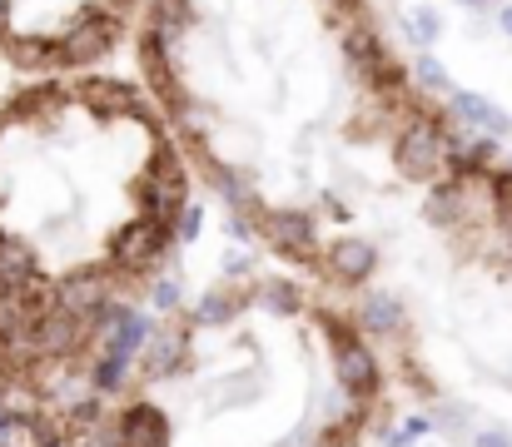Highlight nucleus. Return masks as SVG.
I'll return each mask as SVG.
<instances>
[{
	"instance_id": "f257e3e1",
	"label": "nucleus",
	"mask_w": 512,
	"mask_h": 447,
	"mask_svg": "<svg viewBox=\"0 0 512 447\" xmlns=\"http://www.w3.org/2000/svg\"><path fill=\"white\" fill-rule=\"evenodd\" d=\"M448 125L438 115H413L398 140H393V169L408 179V184H433L443 174V159H448Z\"/></svg>"
},
{
	"instance_id": "f03ea898",
	"label": "nucleus",
	"mask_w": 512,
	"mask_h": 447,
	"mask_svg": "<svg viewBox=\"0 0 512 447\" xmlns=\"http://www.w3.org/2000/svg\"><path fill=\"white\" fill-rule=\"evenodd\" d=\"M135 199H140V209H145L150 219H160V224H170L174 214L189 204V169H184V159H179L170 145H160L150 154L145 174L135 179Z\"/></svg>"
},
{
	"instance_id": "7ed1b4c3",
	"label": "nucleus",
	"mask_w": 512,
	"mask_h": 447,
	"mask_svg": "<svg viewBox=\"0 0 512 447\" xmlns=\"http://www.w3.org/2000/svg\"><path fill=\"white\" fill-rule=\"evenodd\" d=\"M170 244H174L170 224L140 214V219H130L125 229H115V239H110V274H130V279L155 274V269L165 264Z\"/></svg>"
},
{
	"instance_id": "20e7f679",
	"label": "nucleus",
	"mask_w": 512,
	"mask_h": 447,
	"mask_svg": "<svg viewBox=\"0 0 512 447\" xmlns=\"http://www.w3.org/2000/svg\"><path fill=\"white\" fill-rule=\"evenodd\" d=\"M115 45H120V15H115V10H100V5H85V10L65 25V35L55 40L60 65H70V70L100 65Z\"/></svg>"
},
{
	"instance_id": "39448f33",
	"label": "nucleus",
	"mask_w": 512,
	"mask_h": 447,
	"mask_svg": "<svg viewBox=\"0 0 512 447\" xmlns=\"http://www.w3.org/2000/svg\"><path fill=\"white\" fill-rule=\"evenodd\" d=\"M329 338H334V378H339V388L348 398L368 403L378 393V383H383V368H378L368 338H358L353 328H343L339 318H329Z\"/></svg>"
},
{
	"instance_id": "423d86ee",
	"label": "nucleus",
	"mask_w": 512,
	"mask_h": 447,
	"mask_svg": "<svg viewBox=\"0 0 512 447\" xmlns=\"http://www.w3.org/2000/svg\"><path fill=\"white\" fill-rule=\"evenodd\" d=\"M264 244L289 264H319V224L304 209H259Z\"/></svg>"
},
{
	"instance_id": "0eeeda50",
	"label": "nucleus",
	"mask_w": 512,
	"mask_h": 447,
	"mask_svg": "<svg viewBox=\"0 0 512 447\" xmlns=\"http://www.w3.org/2000/svg\"><path fill=\"white\" fill-rule=\"evenodd\" d=\"M90 343V323L85 318H70L60 308H40L35 323H30V358H45V363H65L75 358L80 348Z\"/></svg>"
},
{
	"instance_id": "6e6552de",
	"label": "nucleus",
	"mask_w": 512,
	"mask_h": 447,
	"mask_svg": "<svg viewBox=\"0 0 512 447\" xmlns=\"http://www.w3.org/2000/svg\"><path fill=\"white\" fill-rule=\"evenodd\" d=\"M184 363H189V328H184V323H155L150 338H145L140 353H135V373H140L145 383H165Z\"/></svg>"
},
{
	"instance_id": "1a4fd4ad",
	"label": "nucleus",
	"mask_w": 512,
	"mask_h": 447,
	"mask_svg": "<svg viewBox=\"0 0 512 447\" xmlns=\"http://www.w3.org/2000/svg\"><path fill=\"white\" fill-rule=\"evenodd\" d=\"M115 289V274L110 269H70L65 279H55V289H50V308H60V313H70V318H90L105 298Z\"/></svg>"
},
{
	"instance_id": "9d476101",
	"label": "nucleus",
	"mask_w": 512,
	"mask_h": 447,
	"mask_svg": "<svg viewBox=\"0 0 512 447\" xmlns=\"http://www.w3.org/2000/svg\"><path fill=\"white\" fill-rule=\"evenodd\" d=\"M80 105L100 120H115V115H145L140 110V90L125 85V80H110V75H85L80 80Z\"/></svg>"
},
{
	"instance_id": "9b49d317",
	"label": "nucleus",
	"mask_w": 512,
	"mask_h": 447,
	"mask_svg": "<svg viewBox=\"0 0 512 447\" xmlns=\"http://www.w3.org/2000/svg\"><path fill=\"white\" fill-rule=\"evenodd\" d=\"M324 269L339 284H368L373 269H378V244L373 239H358V234H339L329 244V254H324Z\"/></svg>"
},
{
	"instance_id": "f8f14e48",
	"label": "nucleus",
	"mask_w": 512,
	"mask_h": 447,
	"mask_svg": "<svg viewBox=\"0 0 512 447\" xmlns=\"http://www.w3.org/2000/svg\"><path fill=\"white\" fill-rule=\"evenodd\" d=\"M115 433H120V447H170V418H165V408H155V403H130L120 418H115Z\"/></svg>"
},
{
	"instance_id": "ddd939ff",
	"label": "nucleus",
	"mask_w": 512,
	"mask_h": 447,
	"mask_svg": "<svg viewBox=\"0 0 512 447\" xmlns=\"http://www.w3.org/2000/svg\"><path fill=\"white\" fill-rule=\"evenodd\" d=\"M448 115L463 125V130H483V135H493V140H503L512 130V115H503L488 95H478V90H448Z\"/></svg>"
},
{
	"instance_id": "4468645a",
	"label": "nucleus",
	"mask_w": 512,
	"mask_h": 447,
	"mask_svg": "<svg viewBox=\"0 0 512 447\" xmlns=\"http://www.w3.org/2000/svg\"><path fill=\"white\" fill-rule=\"evenodd\" d=\"M140 65H145V80H150V90H155V95H160V100H165V105L174 110V105L184 100V90H179V80H174L170 45H165V40L150 30V25L140 30Z\"/></svg>"
},
{
	"instance_id": "2eb2a0df",
	"label": "nucleus",
	"mask_w": 512,
	"mask_h": 447,
	"mask_svg": "<svg viewBox=\"0 0 512 447\" xmlns=\"http://www.w3.org/2000/svg\"><path fill=\"white\" fill-rule=\"evenodd\" d=\"M339 45H343V60H348V65H353L363 80H368V75H373V70L388 60V45H383V35H378L368 20H358V15H353V20H343Z\"/></svg>"
},
{
	"instance_id": "dca6fc26",
	"label": "nucleus",
	"mask_w": 512,
	"mask_h": 447,
	"mask_svg": "<svg viewBox=\"0 0 512 447\" xmlns=\"http://www.w3.org/2000/svg\"><path fill=\"white\" fill-rule=\"evenodd\" d=\"M150 328H155V318H150V313L125 308V318H120L100 343H105V353H110V358H120V363H130V368H135V353H140V343L150 338Z\"/></svg>"
},
{
	"instance_id": "f3484780",
	"label": "nucleus",
	"mask_w": 512,
	"mask_h": 447,
	"mask_svg": "<svg viewBox=\"0 0 512 447\" xmlns=\"http://www.w3.org/2000/svg\"><path fill=\"white\" fill-rule=\"evenodd\" d=\"M0 45L15 70H60V50L45 35H0Z\"/></svg>"
},
{
	"instance_id": "a211bd4d",
	"label": "nucleus",
	"mask_w": 512,
	"mask_h": 447,
	"mask_svg": "<svg viewBox=\"0 0 512 447\" xmlns=\"http://www.w3.org/2000/svg\"><path fill=\"white\" fill-rule=\"evenodd\" d=\"M0 289H35V249L0 229Z\"/></svg>"
},
{
	"instance_id": "6ab92c4d",
	"label": "nucleus",
	"mask_w": 512,
	"mask_h": 447,
	"mask_svg": "<svg viewBox=\"0 0 512 447\" xmlns=\"http://www.w3.org/2000/svg\"><path fill=\"white\" fill-rule=\"evenodd\" d=\"M358 328H363V333H383V338H393V333L408 328V313H403V303H398L393 294H368L363 298V308H358Z\"/></svg>"
},
{
	"instance_id": "aec40b11",
	"label": "nucleus",
	"mask_w": 512,
	"mask_h": 447,
	"mask_svg": "<svg viewBox=\"0 0 512 447\" xmlns=\"http://www.w3.org/2000/svg\"><path fill=\"white\" fill-rule=\"evenodd\" d=\"M463 194H468V184H463V179L433 184V189H428V199H423V219H428V224H438V229L463 224Z\"/></svg>"
},
{
	"instance_id": "412c9836",
	"label": "nucleus",
	"mask_w": 512,
	"mask_h": 447,
	"mask_svg": "<svg viewBox=\"0 0 512 447\" xmlns=\"http://www.w3.org/2000/svg\"><path fill=\"white\" fill-rule=\"evenodd\" d=\"M199 20V10H194V0H150V30L174 45V40H184V30Z\"/></svg>"
},
{
	"instance_id": "4be33fe9",
	"label": "nucleus",
	"mask_w": 512,
	"mask_h": 447,
	"mask_svg": "<svg viewBox=\"0 0 512 447\" xmlns=\"http://www.w3.org/2000/svg\"><path fill=\"white\" fill-rule=\"evenodd\" d=\"M199 164H204V174H209V184H214V194H219V204H224V209H244V214H259L254 194L244 189V179H239L234 169H224V164H219V159H209V154H199Z\"/></svg>"
},
{
	"instance_id": "5701e85b",
	"label": "nucleus",
	"mask_w": 512,
	"mask_h": 447,
	"mask_svg": "<svg viewBox=\"0 0 512 447\" xmlns=\"http://www.w3.org/2000/svg\"><path fill=\"white\" fill-rule=\"evenodd\" d=\"M254 303L269 308L274 318H299V313H304V289H299L294 279H259Z\"/></svg>"
},
{
	"instance_id": "b1692460",
	"label": "nucleus",
	"mask_w": 512,
	"mask_h": 447,
	"mask_svg": "<svg viewBox=\"0 0 512 447\" xmlns=\"http://www.w3.org/2000/svg\"><path fill=\"white\" fill-rule=\"evenodd\" d=\"M234 313H239V298L229 294V289H209V294L194 303V323L199 328H224V323H234Z\"/></svg>"
},
{
	"instance_id": "393cba45",
	"label": "nucleus",
	"mask_w": 512,
	"mask_h": 447,
	"mask_svg": "<svg viewBox=\"0 0 512 447\" xmlns=\"http://www.w3.org/2000/svg\"><path fill=\"white\" fill-rule=\"evenodd\" d=\"M170 115L179 120V130H184L189 140H204V135H209V125H214V110H209V105H199V100H189V95L174 105Z\"/></svg>"
},
{
	"instance_id": "a878e982",
	"label": "nucleus",
	"mask_w": 512,
	"mask_h": 447,
	"mask_svg": "<svg viewBox=\"0 0 512 447\" xmlns=\"http://www.w3.org/2000/svg\"><path fill=\"white\" fill-rule=\"evenodd\" d=\"M403 30H408V40H413V45H423V50H428V45L443 35V15H438L433 5H423V10L403 15Z\"/></svg>"
},
{
	"instance_id": "bb28decb",
	"label": "nucleus",
	"mask_w": 512,
	"mask_h": 447,
	"mask_svg": "<svg viewBox=\"0 0 512 447\" xmlns=\"http://www.w3.org/2000/svg\"><path fill=\"white\" fill-rule=\"evenodd\" d=\"M413 80H418L428 95H448V90H453V80H448V65H443L438 55H428V50L418 55V65H413Z\"/></svg>"
},
{
	"instance_id": "cd10ccee",
	"label": "nucleus",
	"mask_w": 512,
	"mask_h": 447,
	"mask_svg": "<svg viewBox=\"0 0 512 447\" xmlns=\"http://www.w3.org/2000/svg\"><path fill=\"white\" fill-rule=\"evenodd\" d=\"M125 378H130V363H120V358H110V353H105V358L95 363V373H90V388H95L100 398H110V393H120V383H125Z\"/></svg>"
},
{
	"instance_id": "c85d7f7f",
	"label": "nucleus",
	"mask_w": 512,
	"mask_h": 447,
	"mask_svg": "<svg viewBox=\"0 0 512 447\" xmlns=\"http://www.w3.org/2000/svg\"><path fill=\"white\" fill-rule=\"evenodd\" d=\"M254 383H259L254 373H234V378H224V383H219V408H244V403H254V398H259Z\"/></svg>"
},
{
	"instance_id": "c756f323",
	"label": "nucleus",
	"mask_w": 512,
	"mask_h": 447,
	"mask_svg": "<svg viewBox=\"0 0 512 447\" xmlns=\"http://www.w3.org/2000/svg\"><path fill=\"white\" fill-rule=\"evenodd\" d=\"M488 189H493V209H498V229H503V239L512 244V174H493L488 179Z\"/></svg>"
},
{
	"instance_id": "7c9ffc66",
	"label": "nucleus",
	"mask_w": 512,
	"mask_h": 447,
	"mask_svg": "<svg viewBox=\"0 0 512 447\" xmlns=\"http://www.w3.org/2000/svg\"><path fill=\"white\" fill-rule=\"evenodd\" d=\"M423 433H433V418H428V413H413V418H403L393 433H383V447H408V443H418Z\"/></svg>"
},
{
	"instance_id": "2f4dec72",
	"label": "nucleus",
	"mask_w": 512,
	"mask_h": 447,
	"mask_svg": "<svg viewBox=\"0 0 512 447\" xmlns=\"http://www.w3.org/2000/svg\"><path fill=\"white\" fill-rule=\"evenodd\" d=\"M199 224H204V209H199V204H184V209L170 219L174 244H194V239H199Z\"/></svg>"
},
{
	"instance_id": "473e14b6",
	"label": "nucleus",
	"mask_w": 512,
	"mask_h": 447,
	"mask_svg": "<svg viewBox=\"0 0 512 447\" xmlns=\"http://www.w3.org/2000/svg\"><path fill=\"white\" fill-rule=\"evenodd\" d=\"M428 418H433V428H443V433H453V438H458V433H463V423H473V408H463V403H438Z\"/></svg>"
},
{
	"instance_id": "72a5a7b5",
	"label": "nucleus",
	"mask_w": 512,
	"mask_h": 447,
	"mask_svg": "<svg viewBox=\"0 0 512 447\" xmlns=\"http://www.w3.org/2000/svg\"><path fill=\"white\" fill-rule=\"evenodd\" d=\"M150 303H155L160 313H174V308L184 303V294H179V284H174V279H160V284L150 289Z\"/></svg>"
},
{
	"instance_id": "f704fd0d",
	"label": "nucleus",
	"mask_w": 512,
	"mask_h": 447,
	"mask_svg": "<svg viewBox=\"0 0 512 447\" xmlns=\"http://www.w3.org/2000/svg\"><path fill=\"white\" fill-rule=\"evenodd\" d=\"M473 447H512V433L508 428H478V433H473Z\"/></svg>"
},
{
	"instance_id": "c9c22d12",
	"label": "nucleus",
	"mask_w": 512,
	"mask_h": 447,
	"mask_svg": "<svg viewBox=\"0 0 512 447\" xmlns=\"http://www.w3.org/2000/svg\"><path fill=\"white\" fill-rule=\"evenodd\" d=\"M224 234H229V239H239V244H244V239H249V234H254V229H249V214H244V209H229V224H224Z\"/></svg>"
},
{
	"instance_id": "e433bc0d",
	"label": "nucleus",
	"mask_w": 512,
	"mask_h": 447,
	"mask_svg": "<svg viewBox=\"0 0 512 447\" xmlns=\"http://www.w3.org/2000/svg\"><path fill=\"white\" fill-rule=\"evenodd\" d=\"M249 269H254L249 254H229V259H224V279H249Z\"/></svg>"
},
{
	"instance_id": "4c0bfd02",
	"label": "nucleus",
	"mask_w": 512,
	"mask_h": 447,
	"mask_svg": "<svg viewBox=\"0 0 512 447\" xmlns=\"http://www.w3.org/2000/svg\"><path fill=\"white\" fill-rule=\"evenodd\" d=\"M95 443H100V447H120V433H115V423H100Z\"/></svg>"
},
{
	"instance_id": "58836bf2",
	"label": "nucleus",
	"mask_w": 512,
	"mask_h": 447,
	"mask_svg": "<svg viewBox=\"0 0 512 447\" xmlns=\"http://www.w3.org/2000/svg\"><path fill=\"white\" fill-rule=\"evenodd\" d=\"M498 30L512 35V0H503V10H498Z\"/></svg>"
},
{
	"instance_id": "ea45409f",
	"label": "nucleus",
	"mask_w": 512,
	"mask_h": 447,
	"mask_svg": "<svg viewBox=\"0 0 512 447\" xmlns=\"http://www.w3.org/2000/svg\"><path fill=\"white\" fill-rule=\"evenodd\" d=\"M458 5H463V10H488L493 0H458Z\"/></svg>"
},
{
	"instance_id": "a19ab883",
	"label": "nucleus",
	"mask_w": 512,
	"mask_h": 447,
	"mask_svg": "<svg viewBox=\"0 0 512 447\" xmlns=\"http://www.w3.org/2000/svg\"><path fill=\"white\" fill-rule=\"evenodd\" d=\"M5 25H10V0H0V35H5Z\"/></svg>"
},
{
	"instance_id": "79ce46f5",
	"label": "nucleus",
	"mask_w": 512,
	"mask_h": 447,
	"mask_svg": "<svg viewBox=\"0 0 512 447\" xmlns=\"http://www.w3.org/2000/svg\"><path fill=\"white\" fill-rule=\"evenodd\" d=\"M279 447H304V433H294V438H284Z\"/></svg>"
}]
</instances>
